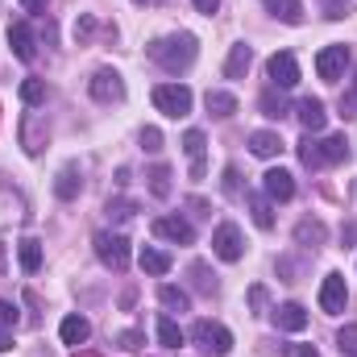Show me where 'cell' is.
I'll return each instance as SVG.
<instances>
[{
  "label": "cell",
  "instance_id": "cell-1",
  "mask_svg": "<svg viewBox=\"0 0 357 357\" xmlns=\"http://www.w3.org/2000/svg\"><path fill=\"white\" fill-rule=\"evenodd\" d=\"M150 59L162 67V71H187L191 63H195V38L191 33H171V38H158V42H150Z\"/></svg>",
  "mask_w": 357,
  "mask_h": 357
},
{
  "label": "cell",
  "instance_id": "cell-2",
  "mask_svg": "<svg viewBox=\"0 0 357 357\" xmlns=\"http://www.w3.org/2000/svg\"><path fill=\"white\" fill-rule=\"evenodd\" d=\"M191 341L199 345V354H208V357H225L233 349V333L225 324H216V320H195Z\"/></svg>",
  "mask_w": 357,
  "mask_h": 357
},
{
  "label": "cell",
  "instance_id": "cell-3",
  "mask_svg": "<svg viewBox=\"0 0 357 357\" xmlns=\"http://www.w3.org/2000/svg\"><path fill=\"white\" fill-rule=\"evenodd\" d=\"M96 258L112 274H125L129 270V241L121 233H96Z\"/></svg>",
  "mask_w": 357,
  "mask_h": 357
},
{
  "label": "cell",
  "instance_id": "cell-4",
  "mask_svg": "<svg viewBox=\"0 0 357 357\" xmlns=\"http://www.w3.org/2000/svg\"><path fill=\"white\" fill-rule=\"evenodd\" d=\"M154 108L162 112V116H187L191 112V88H183V84H158L154 88Z\"/></svg>",
  "mask_w": 357,
  "mask_h": 357
},
{
  "label": "cell",
  "instance_id": "cell-5",
  "mask_svg": "<svg viewBox=\"0 0 357 357\" xmlns=\"http://www.w3.org/2000/svg\"><path fill=\"white\" fill-rule=\"evenodd\" d=\"M212 250H216V258L220 262H241V254H245V241H241V229L237 225H216V233H212Z\"/></svg>",
  "mask_w": 357,
  "mask_h": 357
},
{
  "label": "cell",
  "instance_id": "cell-6",
  "mask_svg": "<svg viewBox=\"0 0 357 357\" xmlns=\"http://www.w3.org/2000/svg\"><path fill=\"white\" fill-rule=\"evenodd\" d=\"M266 75H270V84H274L278 91L295 88V84H299V63H295V54H291V50H278V54L266 63Z\"/></svg>",
  "mask_w": 357,
  "mask_h": 357
},
{
  "label": "cell",
  "instance_id": "cell-7",
  "mask_svg": "<svg viewBox=\"0 0 357 357\" xmlns=\"http://www.w3.org/2000/svg\"><path fill=\"white\" fill-rule=\"evenodd\" d=\"M345 67H349V46H324L316 54V71H320L324 84H337L345 75Z\"/></svg>",
  "mask_w": 357,
  "mask_h": 357
},
{
  "label": "cell",
  "instance_id": "cell-8",
  "mask_svg": "<svg viewBox=\"0 0 357 357\" xmlns=\"http://www.w3.org/2000/svg\"><path fill=\"white\" fill-rule=\"evenodd\" d=\"M345 303H349L345 278H341V274H324V282H320V307H324L328 316H341V312H345Z\"/></svg>",
  "mask_w": 357,
  "mask_h": 357
},
{
  "label": "cell",
  "instance_id": "cell-9",
  "mask_svg": "<svg viewBox=\"0 0 357 357\" xmlns=\"http://www.w3.org/2000/svg\"><path fill=\"white\" fill-rule=\"evenodd\" d=\"M91 96H96L100 104H116V100H125V79H121L112 67H104V71L91 75Z\"/></svg>",
  "mask_w": 357,
  "mask_h": 357
},
{
  "label": "cell",
  "instance_id": "cell-10",
  "mask_svg": "<svg viewBox=\"0 0 357 357\" xmlns=\"http://www.w3.org/2000/svg\"><path fill=\"white\" fill-rule=\"evenodd\" d=\"M295 116H299V125H303L307 133H320V129L328 125V112H324V104H320L316 96H303V100L295 104Z\"/></svg>",
  "mask_w": 357,
  "mask_h": 357
},
{
  "label": "cell",
  "instance_id": "cell-11",
  "mask_svg": "<svg viewBox=\"0 0 357 357\" xmlns=\"http://www.w3.org/2000/svg\"><path fill=\"white\" fill-rule=\"evenodd\" d=\"M154 233L167 237V241H175V245H191V241H195V229H191L183 216H158V220H154Z\"/></svg>",
  "mask_w": 357,
  "mask_h": 357
},
{
  "label": "cell",
  "instance_id": "cell-12",
  "mask_svg": "<svg viewBox=\"0 0 357 357\" xmlns=\"http://www.w3.org/2000/svg\"><path fill=\"white\" fill-rule=\"evenodd\" d=\"M262 187H266V199H278V204H287L295 195V178H291V171H282V167L266 171L262 175Z\"/></svg>",
  "mask_w": 357,
  "mask_h": 357
},
{
  "label": "cell",
  "instance_id": "cell-13",
  "mask_svg": "<svg viewBox=\"0 0 357 357\" xmlns=\"http://www.w3.org/2000/svg\"><path fill=\"white\" fill-rule=\"evenodd\" d=\"M8 46H13V54H17L21 63H33V54H38V50H33V29H29L25 21H13V25H8Z\"/></svg>",
  "mask_w": 357,
  "mask_h": 357
},
{
  "label": "cell",
  "instance_id": "cell-14",
  "mask_svg": "<svg viewBox=\"0 0 357 357\" xmlns=\"http://www.w3.org/2000/svg\"><path fill=\"white\" fill-rule=\"evenodd\" d=\"M21 146H25L29 154H42V146H46V125H42L38 112H25V116H21Z\"/></svg>",
  "mask_w": 357,
  "mask_h": 357
},
{
  "label": "cell",
  "instance_id": "cell-15",
  "mask_svg": "<svg viewBox=\"0 0 357 357\" xmlns=\"http://www.w3.org/2000/svg\"><path fill=\"white\" fill-rule=\"evenodd\" d=\"M274 324L282 333H303L307 328V312L299 303H282V307H274Z\"/></svg>",
  "mask_w": 357,
  "mask_h": 357
},
{
  "label": "cell",
  "instance_id": "cell-16",
  "mask_svg": "<svg viewBox=\"0 0 357 357\" xmlns=\"http://www.w3.org/2000/svg\"><path fill=\"white\" fill-rule=\"evenodd\" d=\"M84 191V175H79V167H63L59 178H54V195L59 199H75Z\"/></svg>",
  "mask_w": 357,
  "mask_h": 357
},
{
  "label": "cell",
  "instance_id": "cell-17",
  "mask_svg": "<svg viewBox=\"0 0 357 357\" xmlns=\"http://www.w3.org/2000/svg\"><path fill=\"white\" fill-rule=\"evenodd\" d=\"M183 150H187V158H191V178H204V133H199V129H187Z\"/></svg>",
  "mask_w": 357,
  "mask_h": 357
},
{
  "label": "cell",
  "instance_id": "cell-18",
  "mask_svg": "<svg viewBox=\"0 0 357 357\" xmlns=\"http://www.w3.org/2000/svg\"><path fill=\"white\" fill-rule=\"evenodd\" d=\"M250 63H254V50H250L245 42H237V46L229 50V63H225V75H229V79H241V75L250 71Z\"/></svg>",
  "mask_w": 357,
  "mask_h": 357
},
{
  "label": "cell",
  "instance_id": "cell-19",
  "mask_svg": "<svg viewBox=\"0 0 357 357\" xmlns=\"http://www.w3.org/2000/svg\"><path fill=\"white\" fill-rule=\"evenodd\" d=\"M59 337H63V345H84L91 337V324L84 316H67L63 320V328H59Z\"/></svg>",
  "mask_w": 357,
  "mask_h": 357
},
{
  "label": "cell",
  "instance_id": "cell-20",
  "mask_svg": "<svg viewBox=\"0 0 357 357\" xmlns=\"http://www.w3.org/2000/svg\"><path fill=\"white\" fill-rule=\"evenodd\" d=\"M266 4L270 17H278V21H287V25H299L303 21V4L299 0H262Z\"/></svg>",
  "mask_w": 357,
  "mask_h": 357
},
{
  "label": "cell",
  "instance_id": "cell-21",
  "mask_svg": "<svg viewBox=\"0 0 357 357\" xmlns=\"http://www.w3.org/2000/svg\"><path fill=\"white\" fill-rule=\"evenodd\" d=\"M250 150H254L258 158H274V154H282V137L270 133V129H258V133L250 137Z\"/></svg>",
  "mask_w": 357,
  "mask_h": 357
},
{
  "label": "cell",
  "instance_id": "cell-22",
  "mask_svg": "<svg viewBox=\"0 0 357 357\" xmlns=\"http://www.w3.org/2000/svg\"><path fill=\"white\" fill-rule=\"evenodd\" d=\"M137 262H142V270H146V274L162 278V274L171 270V254H162V250H150V245H146V250L137 254Z\"/></svg>",
  "mask_w": 357,
  "mask_h": 357
},
{
  "label": "cell",
  "instance_id": "cell-23",
  "mask_svg": "<svg viewBox=\"0 0 357 357\" xmlns=\"http://www.w3.org/2000/svg\"><path fill=\"white\" fill-rule=\"evenodd\" d=\"M204 104H208L212 116H233V112H237V96H233V91H208Z\"/></svg>",
  "mask_w": 357,
  "mask_h": 357
},
{
  "label": "cell",
  "instance_id": "cell-24",
  "mask_svg": "<svg viewBox=\"0 0 357 357\" xmlns=\"http://www.w3.org/2000/svg\"><path fill=\"white\" fill-rule=\"evenodd\" d=\"M299 162H303L307 171H320V167H324V146H320V142H316L312 133H307V137L299 142Z\"/></svg>",
  "mask_w": 357,
  "mask_h": 357
},
{
  "label": "cell",
  "instance_id": "cell-25",
  "mask_svg": "<svg viewBox=\"0 0 357 357\" xmlns=\"http://www.w3.org/2000/svg\"><path fill=\"white\" fill-rule=\"evenodd\" d=\"M295 241H299V245H307V250L324 245V225H320V220H299V229H295Z\"/></svg>",
  "mask_w": 357,
  "mask_h": 357
},
{
  "label": "cell",
  "instance_id": "cell-26",
  "mask_svg": "<svg viewBox=\"0 0 357 357\" xmlns=\"http://www.w3.org/2000/svg\"><path fill=\"white\" fill-rule=\"evenodd\" d=\"M158 341H162L167 349H178V345H183V328H178L171 316H158Z\"/></svg>",
  "mask_w": 357,
  "mask_h": 357
},
{
  "label": "cell",
  "instance_id": "cell-27",
  "mask_svg": "<svg viewBox=\"0 0 357 357\" xmlns=\"http://www.w3.org/2000/svg\"><path fill=\"white\" fill-rule=\"evenodd\" d=\"M250 212H254V225L258 229H274V212H270L266 195H250Z\"/></svg>",
  "mask_w": 357,
  "mask_h": 357
},
{
  "label": "cell",
  "instance_id": "cell-28",
  "mask_svg": "<svg viewBox=\"0 0 357 357\" xmlns=\"http://www.w3.org/2000/svg\"><path fill=\"white\" fill-rule=\"evenodd\" d=\"M21 266H25V274H33L42 266V241H33V237L21 241Z\"/></svg>",
  "mask_w": 357,
  "mask_h": 357
},
{
  "label": "cell",
  "instance_id": "cell-29",
  "mask_svg": "<svg viewBox=\"0 0 357 357\" xmlns=\"http://www.w3.org/2000/svg\"><path fill=\"white\" fill-rule=\"evenodd\" d=\"M150 191H154L158 199L171 195V167H154V171H150Z\"/></svg>",
  "mask_w": 357,
  "mask_h": 357
},
{
  "label": "cell",
  "instance_id": "cell-30",
  "mask_svg": "<svg viewBox=\"0 0 357 357\" xmlns=\"http://www.w3.org/2000/svg\"><path fill=\"white\" fill-rule=\"evenodd\" d=\"M324 146V162H345L349 158V142L345 137H328V142H320Z\"/></svg>",
  "mask_w": 357,
  "mask_h": 357
},
{
  "label": "cell",
  "instance_id": "cell-31",
  "mask_svg": "<svg viewBox=\"0 0 357 357\" xmlns=\"http://www.w3.org/2000/svg\"><path fill=\"white\" fill-rule=\"evenodd\" d=\"M158 299H162L167 312H187V291H178V287H162Z\"/></svg>",
  "mask_w": 357,
  "mask_h": 357
},
{
  "label": "cell",
  "instance_id": "cell-32",
  "mask_svg": "<svg viewBox=\"0 0 357 357\" xmlns=\"http://www.w3.org/2000/svg\"><path fill=\"white\" fill-rule=\"evenodd\" d=\"M258 104H262V112H266L270 121L287 116V100H282V96H274V88H270V91H262V100H258Z\"/></svg>",
  "mask_w": 357,
  "mask_h": 357
},
{
  "label": "cell",
  "instance_id": "cell-33",
  "mask_svg": "<svg viewBox=\"0 0 357 357\" xmlns=\"http://www.w3.org/2000/svg\"><path fill=\"white\" fill-rule=\"evenodd\" d=\"M21 100H25L29 108H38V104L46 100V84H42V79H25V84H21Z\"/></svg>",
  "mask_w": 357,
  "mask_h": 357
},
{
  "label": "cell",
  "instance_id": "cell-34",
  "mask_svg": "<svg viewBox=\"0 0 357 357\" xmlns=\"http://www.w3.org/2000/svg\"><path fill=\"white\" fill-rule=\"evenodd\" d=\"M337 349L345 357H357V324H345V328L337 333Z\"/></svg>",
  "mask_w": 357,
  "mask_h": 357
},
{
  "label": "cell",
  "instance_id": "cell-35",
  "mask_svg": "<svg viewBox=\"0 0 357 357\" xmlns=\"http://www.w3.org/2000/svg\"><path fill=\"white\" fill-rule=\"evenodd\" d=\"M341 116H349V121H357V79L349 91H341Z\"/></svg>",
  "mask_w": 357,
  "mask_h": 357
},
{
  "label": "cell",
  "instance_id": "cell-36",
  "mask_svg": "<svg viewBox=\"0 0 357 357\" xmlns=\"http://www.w3.org/2000/svg\"><path fill=\"white\" fill-rule=\"evenodd\" d=\"M191 274H195V287H199V291H208V295L216 291V278H208V266H204V262H195Z\"/></svg>",
  "mask_w": 357,
  "mask_h": 357
},
{
  "label": "cell",
  "instance_id": "cell-37",
  "mask_svg": "<svg viewBox=\"0 0 357 357\" xmlns=\"http://www.w3.org/2000/svg\"><path fill=\"white\" fill-rule=\"evenodd\" d=\"M17 320H21L17 307H13L8 299H0V328H17Z\"/></svg>",
  "mask_w": 357,
  "mask_h": 357
},
{
  "label": "cell",
  "instance_id": "cell-38",
  "mask_svg": "<svg viewBox=\"0 0 357 357\" xmlns=\"http://www.w3.org/2000/svg\"><path fill=\"white\" fill-rule=\"evenodd\" d=\"M142 146H146L150 154H158V150H162V133H158V129H142Z\"/></svg>",
  "mask_w": 357,
  "mask_h": 357
},
{
  "label": "cell",
  "instance_id": "cell-39",
  "mask_svg": "<svg viewBox=\"0 0 357 357\" xmlns=\"http://www.w3.org/2000/svg\"><path fill=\"white\" fill-rule=\"evenodd\" d=\"M320 8H324L328 21H341L345 17V0H320Z\"/></svg>",
  "mask_w": 357,
  "mask_h": 357
},
{
  "label": "cell",
  "instance_id": "cell-40",
  "mask_svg": "<svg viewBox=\"0 0 357 357\" xmlns=\"http://www.w3.org/2000/svg\"><path fill=\"white\" fill-rule=\"evenodd\" d=\"M91 29H96V17H88V13H84V17L75 21V38H79V42H88Z\"/></svg>",
  "mask_w": 357,
  "mask_h": 357
},
{
  "label": "cell",
  "instance_id": "cell-41",
  "mask_svg": "<svg viewBox=\"0 0 357 357\" xmlns=\"http://www.w3.org/2000/svg\"><path fill=\"white\" fill-rule=\"evenodd\" d=\"M108 216H116V220H129V216H133V204H125V199H116V204H112V199H108Z\"/></svg>",
  "mask_w": 357,
  "mask_h": 357
},
{
  "label": "cell",
  "instance_id": "cell-42",
  "mask_svg": "<svg viewBox=\"0 0 357 357\" xmlns=\"http://www.w3.org/2000/svg\"><path fill=\"white\" fill-rule=\"evenodd\" d=\"M225 191H229V195H237V191H241V175H237V167H229V171H225Z\"/></svg>",
  "mask_w": 357,
  "mask_h": 357
},
{
  "label": "cell",
  "instance_id": "cell-43",
  "mask_svg": "<svg viewBox=\"0 0 357 357\" xmlns=\"http://www.w3.org/2000/svg\"><path fill=\"white\" fill-rule=\"evenodd\" d=\"M142 341H146L142 333H121V337H116V345H121V349H137Z\"/></svg>",
  "mask_w": 357,
  "mask_h": 357
},
{
  "label": "cell",
  "instance_id": "cell-44",
  "mask_svg": "<svg viewBox=\"0 0 357 357\" xmlns=\"http://www.w3.org/2000/svg\"><path fill=\"white\" fill-rule=\"evenodd\" d=\"M195 8H199V13H208V17H212V13H216V8H220V0H195Z\"/></svg>",
  "mask_w": 357,
  "mask_h": 357
},
{
  "label": "cell",
  "instance_id": "cell-45",
  "mask_svg": "<svg viewBox=\"0 0 357 357\" xmlns=\"http://www.w3.org/2000/svg\"><path fill=\"white\" fill-rule=\"evenodd\" d=\"M46 4H50V0H21V8H25V13H42Z\"/></svg>",
  "mask_w": 357,
  "mask_h": 357
},
{
  "label": "cell",
  "instance_id": "cell-46",
  "mask_svg": "<svg viewBox=\"0 0 357 357\" xmlns=\"http://www.w3.org/2000/svg\"><path fill=\"white\" fill-rule=\"evenodd\" d=\"M250 303H254V307H262V303H266V291H262V287H254V291H250Z\"/></svg>",
  "mask_w": 357,
  "mask_h": 357
},
{
  "label": "cell",
  "instance_id": "cell-47",
  "mask_svg": "<svg viewBox=\"0 0 357 357\" xmlns=\"http://www.w3.org/2000/svg\"><path fill=\"white\" fill-rule=\"evenodd\" d=\"M13 349V337H8V328H0V354H8Z\"/></svg>",
  "mask_w": 357,
  "mask_h": 357
},
{
  "label": "cell",
  "instance_id": "cell-48",
  "mask_svg": "<svg viewBox=\"0 0 357 357\" xmlns=\"http://www.w3.org/2000/svg\"><path fill=\"white\" fill-rule=\"evenodd\" d=\"M295 357H320V354H316L312 345H299V349H295Z\"/></svg>",
  "mask_w": 357,
  "mask_h": 357
},
{
  "label": "cell",
  "instance_id": "cell-49",
  "mask_svg": "<svg viewBox=\"0 0 357 357\" xmlns=\"http://www.w3.org/2000/svg\"><path fill=\"white\" fill-rule=\"evenodd\" d=\"M4 266H8V254H4V245H0V274H4Z\"/></svg>",
  "mask_w": 357,
  "mask_h": 357
},
{
  "label": "cell",
  "instance_id": "cell-50",
  "mask_svg": "<svg viewBox=\"0 0 357 357\" xmlns=\"http://www.w3.org/2000/svg\"><path fill=\"white\" fill-rule=\"evenodd\" d=\"M137 4H158V0H137Z\"/></svg>",
  "mask_w": 357,
  "mask_h": 357
}]
</instances>
